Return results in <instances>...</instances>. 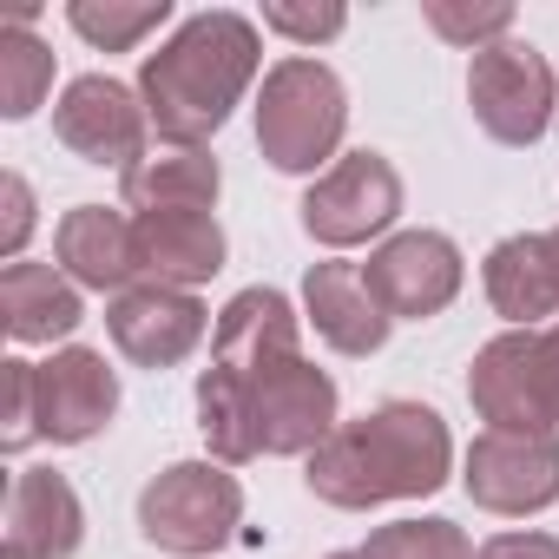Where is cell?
<instances>
[{"label": "cell", "instance_id": "obj_4", "mask_svg": "<svg viewBox=\"0 0 559 559\" xmlns=\"http://www.w3.org/2000/svg\"><path fill=\"white\" fill-rule=\"evenodd\" d=\"M467 402L500 435L559 441V323L493 336L467 369Z\"/></svg>", "mask_w": 559, "mask_h": 559}, {"label": "cell", "instance_id": "obj_23", "mask_svg": "<svg viewBox=\"0 0 559 559\" xmlns=\"http://www.w3.org/2000/svg\"><path fill=\"white\" fill-rule=\"evenodd\" d=\"M165 21H171V0H73L67 8V27L93 40L99 53H132Z\"/></svg>", "mask_w": 559, "mask_h": 559}, {"label": "cell", "instance_id": "obj_3", "mask_svg": "<svg viewBox=\"0 0 559 559\" xmlns=\"http://www.w3.org/2000/svg\"><path fill=\"white\" fill-rule=\"evenodd\" d=\"M349 132V93L336 80V67L310 60V53H290L263 73V93H257V152L276 165V171H330L336 145Z\"/></svg>", "mask_w": 559, "mask_h": 559}, {"label": "cell", "instance_id": "obj_28", "mask_svg": "<svg viewBox=\"0 0 559 559\" xmlns=\"http://www.w3.org/2000/svg\"><path fill=\"white\" fill-rule=\"evenodd\" d=\"M0 191H8V224H0V250H8V263H21V243L34 230V185L21 171L0 178Z\"/></svg>", "mask_w": 559, "mask_h": 559}, {"label": "cell", "instance_id": "obj_22", "mask_svg": "<svg viewBox=\"0 0 559 559\" xmlns=\"http://www.w3.org/2000/svg\"><path fill=\"white\" fill-rule=\"evenodd\" d=\"M34 8H14L0 27V112L8 119H34L53 93V47H40L27 34Z\"/></svg>", "mask_w": 559, "mask_h": 559}, {"label": "cell", "instance_id": "obj_9", "mask_svg": "<svg viewBox=\"0 0 559 559\" xmlns=\"http://www.w3.org/2000/svg\"><path fill=\"white\" fill-rule=\"evenodd\" d=\"M362 284L389 310V323H428L461 297L467 263H461V243L448 230H395L362 263Z\"/></svg>", "mask_w": 559, "mask_h": 559}, {"label": "cell", "instance_id": "obj_8", "mask_svg": "<svg viewBox=\"0 0 559 559\" xmlns=\"http://www.w3.org/2000/svg\"><path fill=\"white\" fill-rule=\"evenodd\" d=\"M297 211L323 250H356L402 217V171L382 152H349L304 191Z\"/></svg>", "mask_w": 559, "mask_h": 559}, {"label": "cell", "instance_id": "obj_10", "mask_svg": "<svg viewBox=\"0 0 559 559\" xmlns=\"http://www.w3.org/2000/svg\"><path fill=\"white\" fill-rule=\"evenodd\" d=\"M461 487H467V500H474L480 513H500V520L546 513V507L559 500V441L480 428L474 448H467Z\"/></svg>", "mask_w": 559, "mask_h": 559}, {"label": "cell", "instance_id": "obj_27", "mask_svg": "<svg viewBox=\"0 0 559 559\" xmlns=\"http://www.w3.org/2000/svg\"><path fill=\"white\" fill-rule=\"evenodd\" d=\"M263 27L284 34V40H297V47H323V40H336V34L349 27V14H343V8H290V0H270V8H263Z\"/></svg>", "mask_w": 559, "mask_h": 559}, {"label": "cell", "instance_id": "obj_30", "mask_svg": "<svg viewBox=\"0 0 559 559\" xmlns=\"http://www.w3.org/2000/svg\"><path fill=\"white\" fill-rule=\"evenodd\" d=\"M330 559H369V552H330Z\"/></svg>", "mask_w": 559, "mask_h": 559}, {"label": "cell", "instance_id": "obj_21", "mask_svg": "<svg viewBox=\"0 0 559 559\" xmlns=\"http://www.w3.org/2000/svg\"><path fill=\"white\" fill-rule=\"evenodd\" d=\"M224 191V171L204 145H158L139 165L119 171V198L132 217L145 211H211Z\"/></svg>", "mask_w": 559, "mask_h": 559}, {"label": "cell", "instance_id": "obj_7", "mask_svg": "<svg viewBox=\"0 0 559 559\" xmlns=\"http://www.w3.org/2000/svg\"><path fill=\"white\" fill-rule=\"evenodd\" d=\"M467 106L474 126L493 145H533L546 126H559V80L533 40H493L467 67Z\"/></svg>", "mask_w": 559, "mask_h": 559}, {"label": "cell", "instance_id": "obj_1", "mask_svg": "<svg viewBox=\"0 0 559 559\" xmlns=\"http://www.w3.org/2000/svg\"><path fill=\"white\" fill-rule=\"evenodd\" d=\"M454 435L428 402H382L356 421H336V435L310 454L304 480L317 500L343 513H369L389 500H428L448 487Z\"/></svg>", "mask_w": 559, "mask_h": 559}, {"label": "cell", "instance_id": "obj_11", "mask_svg": "<svg viewBox=\"0 0 559 559\" xmlns=\"http://www.w3.org/2000/svg\"><path fill=\"white\" fill-rule=\"evenodd\" d=\"M53 132H60V145L73 152V158H86V165H139L145 158V132H152V119H145V99L126 86V80H112V73H80L67 93H60V106H53Z\"/></svg>", "mask_w": 559, "mask_h": 559}, {"label": "cell", "instance_id": "obj_17", "mask_svg": "<svg viewBox=\"0 0 559 559\" xmlns=\"http://www.w3.org/2000/svg\"><path fill=\"white\" fill-rule=\"evenodd\" d=\"M86 539V507L67 474L21 467L8 487V546L27 559H73Z\"/></svg>", "mask_w": 559, "mask_h": 559}, {"label": "cell", "instance_id": "obj_6", "mask_svg": "<svg viewBox=\"0 0 559 559\" xmlns=\"http://www.w3.org/2000/svg\"><path fill=\"white\" fill-rule=\"evenodd\" d=\"M237 402H243V428H250V448L257 454H317L330 435H336V382L317 369V362H276V369H257V376H237Z\"/></svg>", "mask_w": 559, "mask_h": 559}, {"label": "cell", "instance_id": "obj_14", "mask_svg": "<svg viewBox=\"0 0 559 559\" xmlns=\"http://www.w3.org/2000/svg\"><path fill=\"white\" fill-rule=\"evenodd\" d=\"M304 356V317L290 310L284 290H237L217 323H211V362L217 369H237V376H257V369H276V362H297Z\"/></svg>", "mask_w": 559, "mask_h": 559}, {"label": "cell", "instance_id": "obj_13", "mask_svg": "<svg viewBox=\"0 0 559 559\" xmlns=\"http://www.w3.org/2000/svg\"><path fill=\"white\" fill-rule=\"evenodd\" d=\"M106 330H112V349L139 369H178L204 330H211V310L191 297V290H171V284H132L126 297H112L106 310Z\"/></svg>", "mask_w": 559, "mask_h": 559}, {"label": "cell", "instance_id": "obj_24", "mask_svg": "<svg viewBox=\"0 0 559 559\" xmlns=\"http://www.w3.org/2000/svg\"><path fill=\"white\" fill-rule=\"evenodd\" d=\"M369 559H474V539L454 520H389L362 546Z\"/></svg>", "mask_w": 559, "mask_h": 559}, {"label": "cell", "instance_id": "obj_18", "mask_svg": "<svg viewBox=\"0 0 559 559\" xmlns=\"http://www.w3.org/2000/svg\"><path fill=\"white\" fill-rule=\"evenodd\" d=\"M139 224V270L145 284H171V290H198L224 270V224L211 211H145Z\"/></svg>", "mask_w": 559, "mask_h": 559}, {"label": "cell", "instance_id": "obj_31", "mask_svg": "<svg viewBox=\"0 0 559 559\" xmlns=\"http://www.w3.org/2000/svg\"><path fill=\"white\" fill-rule=\"evenodd\" d=\"M0 559H27V552H14V546H8V552H0Z\"/></svg>", "mask_w": 559, "mask_h": 559}, {"label": "cell", "instance_id": "obj_5", "mask_svg": "<svg viewBox=\"0 0 559 559\" xmlns=\"http://www.w3.org/2000/svg\"><path fill=\"white\" fill-rule=\"evenodd\" d=\"M237 526H243V487L237 474H224V461H171L139 493V533L158 552L211 559L217 546L237 539Z\"/></svg>", "mask_w": 559, "mask_h": 559}, {"label": "cell", "instance_id": "obj_20", "mask_svg": "<svg viewBox=\"0 0 559 559\" xmlns=\"http://www.w3.org/2000/svg\"><path fill=\"white\" fill-rule=\"evenodd\" d=\"M86 304L80 284L60 263H8L0 270V323H8L14 343H67L80 330Z\"/></svg>", "mask_w": 559, "mask_h": 559}, {"label": "cell", "instance_id": "obj_19", "mask_svg": "<svg viewBox=\"0 0 559 559\" xmlns=\"http://www.w3.org/2000/svg\"><path fill=\"white\" fill-rule=\"evenodd\" d=\"M304 317L336 356H376L389 343V310L369 297L356 263H310L304 276Z\"/></svg>", "mask_w": 559, "mask_h": 559}, {"label": "cell", "instance_id": "obj_26", "mask_svg": "<svg viewBox=\"0 0 559 559\" xmlns=\"http://www.w3.org/2000/svg\"><path fill=\"white\" fill-rule=\"evenodd\" d=\"M40 441V421H34V362L8 356L0 362V448L21 454Z\"/></svg>", "mask_w": 559, "mask_h": 559}, {"label": "cell", "instance_id": "obj_2", "mask_svg": "<svg viewBox=\"0 0 559 559\" xmlns=\"http://www.w3.org/2000/svg\"><path fill=\"white\" fill-rule=\"evenodd\" d=\"M263 53H257V27L230 8L217 14H191L158 53H145L139 67V99L145 119L165 145H204L230 106L250 93Z\"/></svg>", "mask_w": 559, "mask_h": 559}, {"label": "cell", "instance_id": "obj_29", "mask_svg": "<svg viewBox=\"0 0 559 559\" xmlns=\"http://www.w3.org/2000/svg\"><path fill=\"white\" fill-rule=\"evenodd\" d=\"M474 559H559V539L552 533H493Z\"/></svg>", "mask_w": 559, "mask_h": 559}, {"label": "cell", "instance_id": "obj_15", "mask_svg": "<svg viewBox=\"0 0 559 559\" xmlns=\"http://www.w3.org/2000/svg\"><path fill=\"white\" fill-rule=\"evenodd\" d=\"M480 284H487V304L513 330L559 323V224L552 230H526V237H500L487 250Z\"/></svg>", "mask_w": 559, "mask_h": 559}, {"label": "cell", "instance_id": "obj_12", "mask_svg": "<svg viewBox=\"0 0 559 559\" xmlns=\"http://www.w3.org/2000/svg\"><path fill=\"white\" fill-rule=\"evenodd\" d=\"M119 415V376L106 369L99 349H53L47 362H34V421H40V441L53 448H80L93 435H106Z\"/></svg>", "mask_w": 559, "mask_h": 559}, {"label": "cell", "instance_id": "obj_25", "mask_svg": "<svg viewBox=\"0 0 559 559\" xmlns=\"http://www.w3.org/2000/svg\"><path fill=\"white\" fill-rule=\"evenodd\" d=\"M428 27H435L448 47L480 53V47H493V40L513 34V8H454V0H428Z\"/></svg>", "mask_w": 559, "mask_h": 559}, {"label": "cell", "instance_id": "obj_16", "mask_svg": "<svg viewBox=\"0 0 559 559\" xmlns=\"http://www.w3.org/2000/svg\"><path fill=\"white\" fill-rule=\"evenodd\" d=\"M53 257L80 290H99V297H126L132 276H145L139 270V224L126 211H106V204H73L53 230Z\"/></svg>", "mask_w": 559, "mask_h": 559}]
</instances>
